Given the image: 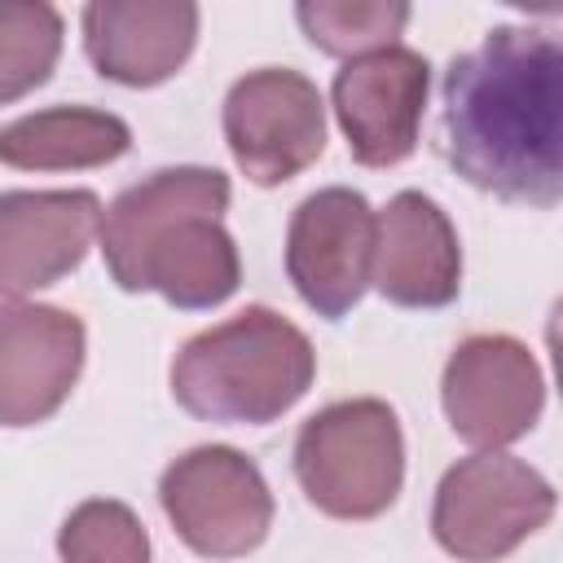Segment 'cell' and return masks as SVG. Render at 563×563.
<instances>
[{
    "label": "cell",
    "mask_w": 563,
    "mask_h": 563,
    "mask_svg": "<svg viewBox=\"0 0 563 563\" xmlns=\"http://www.w3.org/2000/svg\"><path fill=\"white\" fill-rule=\"evenodd\" d=\"M444 158L475 189L523 207L563 194V44L545 26H493L440 84Z\"/></svg>",
    "instance_id": "cell-1"
},
{
    "label": "cell",
    "mask_w": 563,
    "mask_h": 563,
    "mask_svg": "<svg viewBox=\"0 0 563 563\" xmlns=\"http://www.w3.org/2000/svg\"><path fill=\"white\" fill-rule=\"evenodd\" d=\"M229 176L216 167H163L128 185L101 211V255L119 290H154L185 312L224 303L242 282L224 229Z\"/></svg>",
    "instance_id": "cell-2"
},
{
    "label": "cell",
    "mask_w": 563,
    "mask_h": 563,
    "mask_svg": "<svg viewBox=\"0 0 563 563\" xmlns=\"http://www.w3.org/2000/svg\"><path fill=\"white\" fill-rule=\"evenodd\" d=\"M312 378L317 352L308 334L264 303L194 334L172 361V396L202 422H277Z\"/></svg>",
    "instance_id": "cell-3"
},
{
    "label": "cell",
    "mask_w": 563,
    "mask_h": 563,
    "mask_svg": "<svg viewBox=\"0 0 563 563\" xmlns=\"http://www.w3.org/2000/svg\"><path fill=\"white\" fill-rule=\"evenodd\" d=\"M295 479L303 497L334 519L383 515L405 484L400 418L378 396L334 400L295 435Z\"/></svg>",
    "instance_id": "cell-4"
},
{
    "label": "cell",
    "mask_w": 563,
    "mask_h": 563,
    "mask_svg": "<svg viewBox=\"0 0 563 563\" xmlns=\"http://www.w3.org/2000/svg\"><path fill=\"white\" fill-rule=\"evenodd\" d=\"M554 515V484L515 453L479 449L444 471L431 532L462 563H497L541 532Z\"/></svg>",
    "instance_id": "cell-5"
},
{
    "label": "cell",
    "mask_w": 563,
    "mask_h": 563,
    "mask_svg": "<svg viewBox=\"0 0 563 563\" xmlns=\"http://www.w3.org/2000/svg\"><path fill=\"white\" fill-rule=\"evenodd\" d=\"M158 501L176 537L202 559H242L273 528L264 471L229 444H198L180 453L158 479Z\"/></svg>",
    "instance_id": "cell-6"
},
{
    "label": "cell",
    "mask_w": 563,
    "mask_h": 563,
    "mask_svg": "<svg viewBox=\"0 0 563 563\" xmlns=\"http://www.w3.org/2000/svg\"><path fill=\"white\" fill-rule=\"evenodd\" d=\"M224 145L255 185L299 176L325 150L321 88L290 66L246 70L224 97Z\"/></svg>",
    "instance_id": "cell-7"
},
{
    "label": "cell",
    "mask_w": 563,
    "mask_h": 563,
    "mask_svg": "<svg viewBox=\"0 0 563 563\" xmlns=\"http://www.w3.org/2000/svg\"><path fill=\"white\" fill-rule=\"evenodd\" d=\"M440 405L453 435L475 449H506L537 427L545 378L528 343L510 334H471L444 365Z\"/></svg>",
    "instance_id": "cell-8"
},
{
    "label": "cell",
    "mask_w": 563,
    "mask_h": 563,
    "mask_svg": "<svg viewBox=\"0 0 563 563\" xmlns=\"http://www.w3.org/2000/svg\"><path fill=\"white\" fill-rule=\"evenodd\" d=\"M369 264L374 207L365 202V194L347 185H325L295 207L286 229V273L317 317H347L369 286Z\"/></svg>",
    "instance_id": "cell-9"
},
{
    "label": "cell",
    "mask_w": 563,
    "mask_h": 563,
    "mask_svg": "<svg viewBox=\"0 0 563 563\" xmlns=\"http://www.w3.org/2000/svg\"><path fill=\"white\" fill-rule=\"evenodd\" d=\"M427 92H431V66L422 53L405 44L343 62L330 101L352 158L365 167L405 163L418 150Z\"/></svg>",
    "instance_id": "cell-10"
},
{
    "label": "cell",
    "mask_w": 563,
    "mask_h": 563,
    "mask_svg": "<svg viewBox=\"0 0 563 563\" xmlns=\"http://www.w3.org/2000/svg\"><path fill=\"white\" fill-rule=\"evenodd\" d=\"M84 321L53 303H0V427L53 418L84 369Z\"/></svg>",
    "instance_id": "cell-11"
},
{
    "label": "cell",
    "mask_w": 563,
    "mask_h": 563,
    "mask_svg": "<svg viewBox=\"0 0 563 563\" xmlns=\"http://www.w3.org/2000/svg\"><path fill=\"white\" fill-rule=\"evenodd\" d=\"M101 233L92 189H9L0 194V295H35L75 273Z\"/></svg>",
    "instance_id": "cell-12"
},
{
    "label": "cell",
    "mask_w": 563,
    "mask_h": 563,
    "mask_svg": "<svg viewBox=\"0 0 563 563\" xmlns=\"http://www.w3.org/2000/svg\"><path fill=\"white\" fill-rule=\"evenodd\" d=\"M369 286L396 308H444L462 290V246L444 207L418 189H400L374 211Z\"/></svg>",
    "instance_id": "cell-13"
},
{
    "label": "cell",
    "mask_w": 563,
    "mask_h": 563,
    "mask_svg": "<svg viewBox=\"0 0 563 563\" xmlns=\"http://www.w3.org/2000/svg\"><path fill=\"white\" fill-rule=\"evenodd\" d=\"M79 22L88 62L123 88L172 79L198 40V4L189 0H92Z\"/></svg>",
    "instance_id": "cell-14"
},
{
    "label": "cell",
    "mask_w": 563,
    "mask_h": 563,
    "mask_svg": "<svg viewBox=\"0 0 563 563\" xmlns=\"http://www.w3.org/2000/svg\"><path fill=\"white\" fill-rule=\"evenodd\" d=\"M132 128L92 106H48L0 128V163L18 172H79L123 158Z\"/></svg>",
    "instance_id": "cell-15"
},
{
    "label": "cell",
    "mask_w": 563,
    "mask_h": 563,
    "mask_svg": "<svg viewBox=\"0 0 563 563\" xmlns=\"http://www.w3.org/2000/svg\"><path fill=\"white\" fill-rule=\"evenodd\" d=\"M295 22L312 48L352 62V57L391 48L409 22V4H396V0H303V4H295Z\"/></svg>",
    "instance_id": "cell-16"
},
{
    "label": "cell",
    "mask_w": 563,
    "mask_h": 563,
    "mask_svg": "<svg viewBox=\"0 0 563 563\" xmlns=\"http://www.w3.org/2000/svg\"><path fill=\"white\" fill-rule=\"evenodd\" d=\"M62 57V13L44 0H0V106L35 92Z\"/></svg>",
    "instance_id": "cell-17"
},
{
    "label": "cell",
    "mask_w": 563,
    "mask_h": 563,
    "mask_svg": "<svg viewBox=\"0 0 563 563\" xmlns=\"http://www.w3.org/2000/svg\"><path fill=\"white\" fill-rule=\"evenodd\" d=\"M62 563H150V532L114 497L79 501L57 532Z\"/></svg>",
    "instance_id": "cell-18"
}]
</instances>
